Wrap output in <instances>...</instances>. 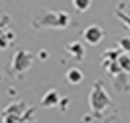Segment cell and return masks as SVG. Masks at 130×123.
<instances>
[{
  "instance_id": "cell-1",
  "label": "cell",
  "mask_w": 130,
  "mask_h": 123,
  "mask_svg": "<svg viewBox=\"0 0 130 123\" xmlns=\"http://www.w3.org/2000/svg\"><path fill=\"white\" fill-rule=\"evenodd\" d=\"M70 24V15L67 11H53L48 9L38 10L33 19L32 27L36 29L41 28H54V29H64Z\"/></svg>"
},
{
  "instance_id": "cell-2",
  "label": "cell",
  "mask_w": 130,
  "mask_h": 123,
  "mask_svg": "<svg viewBox=\"0 0 130 123\" xmlns=\"http://www.w3.org/2000/svg\"><path fill=\"white\" fill-rule=\"evenodd\" d=\"M88 103H90L91 109L95 112H101L107 105L111 104V99H110L107 91L105 90L104 85L101 84L100 80L93 84L92 90H91L90 96H88Z\"/></svg>"
},
{
  "instance_id": "cell-3",
  "label": "cell",
  "mask_w": 130,
  "mask_h": 123,
  "mask_svg": "<svg viewBox=\"0 0 130 123\" xmlns=\"http://www.w3.org/2000/svg\"><path fill=\"white\" fill-rule=\"evenodd\" d=\"M33 65V55L25 50H18L11 60V69L15 74L27 72Z\"/></svg>"
},
{
  "instance_id": "cell-4",
  "label": "cell",
  "mask_w": 130,
  "mask_h": 123,
  "mask_svg": "<svg viewBox=\"0 0 130 123\" xmlns=\"http://www.w3.org/2000/svg\"><path fill=\"white\" fill-rule=\"evenodd\" d=\"M84 41L90 46H97L105 37V31L99 24H91L84 31Z\"/></svg>"
},
{
  "instance_id": "cell-5",
  "label": "cell",
  "mask_w": 130,
  "mask_h": 123,
  "mask_svg": "<svg viewBox=\"0 0 130 123\" xmlns=\"http://www.w3.org/2000/svg\"><path fill=\"white\" fill-rule=\"evenodd\" d=\"M66 51L76 60V61H78V62H81V61H84V58H85V47L82 46V43L78 41H75V42H71V43H68L67 46H66Z\"/></svg>"
},
{
  "instance_id": "cell-6",
  "label": "cell",
  "mask_w": 130,
  "mask_h": 123,
  "mask_svg": "<svg viewBox=\"0 0 130 123\" xmlns=\"http://www.w3.org/2000/svg\"><path fill=\"white\" fill-rule=\"evenodd\" d=\"M61 102V96L58 94V91L56 89H51L48 90L43 95L41 103L44 108H52V107H57Z\"/></svg>"
},
{
  "instance_id": "cell-7",
  "label": "cell",
  "mask_w": 130,
  "mask_h": 123,
  "mask_svg": "<svg viewBox=\"0 0 130 123\" xmlns=\"http://www.w3.org/2000/svg\"><path fill=\"white\" fill-rule=\"evenodd\" d=\"M66 79H67V81L70 84H72V85H78L85 79V75H84V72L80 69L72 67V69H70L66 72Z\"/></svg>"
},
{
  "instance_id": "cell-8",
  "label": "cell",
  "mask_w": 130,
  "mask_h": 123,
  "mask_svg": "<svg viewBox=\"0 0 130 123\" xmlns=\"http://www.w3.org/2000/svg\"><path fill=\"white\" fill-rule=\"evenodd\" d=\"M14 32L11 31H0V50H6L9 43L14 41Z\"/></svg>"
},
{
  "instance_id": "cell-9",
  "label": "cell",
  "mask_w": 130,
  "mask_h": 123,
  "mask_svg": "<svg viewBox=\"0 0 130 123\" xmlns=\"http://www.w3.org/2000/svg\"><path fill=\"white\" fill-rule=\"evenodd\" d=\"M118 64L121 67V70L126 74H130V53L123 52L119 58H118Z\"/></svg>"
},
{
  "instance_id": "cell-10",
  "label": "cell",
  "mask_w": 130,
  "mask_h": 123,
  "mask_svg": "<svg viewBox=\"0 0 130 123\" xmlns=\"http://www.w3.org/2000/svg\"><path fill=\"white\" fill-rule=\"evenodd\" d=\"M91 4H92V0H72L73 8H75L77 11H80V13L87 11V10L90 9Z\"/></svg>"
},
{
  "instance_id": "cell-11",
  "label": "cell",
  "mask_w": 130,
  "mask_h": 123,
  "mask_svg": "<svg viewBox=\"0 0 130 123\" xmlns=\"http://www.w3.org/2000/svg\"><path fill=\"white\" fill-rule=\"evenodd\" d=\"M123 52H120L119 50H114V48H109L104 52V60H109V61H118L119 56L121 55Z\"/></svg>"
},
{
  "instance_id": "cell-12",
  "label": "cell",
  "mask_w": 130,
  "mask_h": 123,
  "mask_svg": "<svg viewBox=\"0 0 130 123\" xmlns=\"http://www.w3.org/2000/svg\"><path fill=\"white\" fill-rule=\"evenodd\" d=\"M115 14H116V17L128 27L130 29V14L129 13H126V11H123L120 8H118L116 10H115Z\"/></svg>"
},
{
  "instance_id": "cell-13",
  "label": "cell",
  "mask_w": 130,
  "mask_h": 123,
  "mask_svg": "<svg viewBox=\"0 0 130 123\" xmlns=\"http://www.w3.org/2000/svg\"><path fill=\"white\" fill-rule=\"evenodd\" d=\"M118 46L123 52L130 53V37H120L118 40Z\"/></svg>"
},
{
  "instance_id": "cell-14",
  "label": "cell",
  "mask_w": 130,
  "mask_h": 123,
  "mask_svg": "<svg viewBox=\"0 0 130 123\" xmlns=\"http://www.w3.org/2000/svg\"><path fill=\"white\" fill-rule=\"evenodd\" d=\"M128 13H129V14H130V11H128Z\"/></svg>"
}]
</instances>
